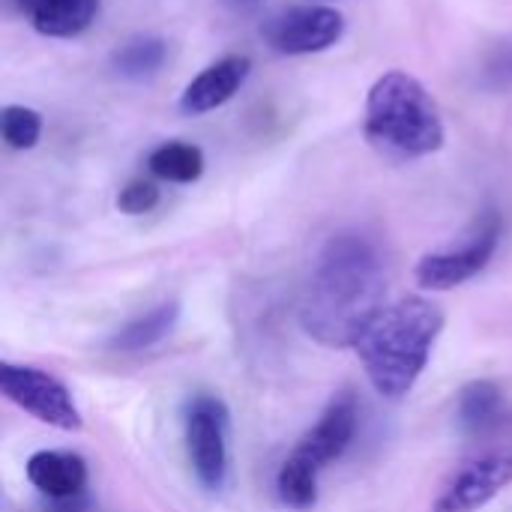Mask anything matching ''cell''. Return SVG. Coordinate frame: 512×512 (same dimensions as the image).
I'll return each instance as SVG.
<instances>
[{"label":"cell","mask_w":512,"mask_h":512,"mask_svg":"<svg viewBox=\"0 0 512 512\" xmlns=\"http://www.w3.org/2000/svg\"><path fill=\"white\" fill-rule=\"evenodd\" d=\"M384 291L378 246L357 231L336 234L315 261L300 303V324L327 348H354L384 309Z\"/></svg>","instance_id":"6da1fadb"},{"label":"cell","mask_w":512,"mask_h":512,"mask_svg":"<svg viewBox=\"0 0 512 512\" xmlns=\"http://www.w3.org/2000/svg\"><path fill=\"white\" fill-rule=\"evenodd\" d=\"M441 330L444 312L426 297H405L384 306L354 345L369 384L384 399L408 396L429 366Z\"/></svg>","instance_id":"7a4b0ae2"},{"label":"cell","mask_w":512,"mask_h":512,"mask_svg":"<svg viewBox=\"0 0 512 512\" xmlns=\"http://www.w3.org/2000/svg\"><path fill=\"white\" fill-rule=\"evenodd\" d=\"M363 129L381 153L399 159L438 153L447 138L435 99L408 72H387L372 84Z\"/></svg>","instance_id":"3957f363"},{"label":"cell","mask_w":512,"mask_h":512,"mask_svg":"<svg viewBox=\"0 0 512 512\" xmlns=\"http://www.w3.org/2000/svg\"><path fill=\"white\" fill-rule=\"evenodd\" d=\"M360 426V402L351 390H342L330 399L318 423L300 438L291 456L282 462L276 474V495L285 507L306 512L318 501V474L342 459L357 438Z\"/></svg>","instance_id":"277c9868"},{"label":"cell","mask_w":512,"mask_h":512,"mask_svg":"<svg viewBox=\"0 0 512 512\" xmlns=\"http://www.w3.org/2000/svg\"><path fill=\"white\" fill-rule=\"evenodd\" d=\"M501 234H504L501 213L495 207L483 210L456 246H447V249H438V252H429L420 258V264L414 270L420 288L450 291L456 285H465L468 279H474L477 273H483L489 267V261L495 258V252L501 246Z\"/></svg>","instance_id":"5b68a950"},{"label":"cell","mask_w":512,"mask_h":512,"mask_svg":"<svg viewBox=\"0 0 512 512\" xmlns=\"http://www.w3.org/2000/svg\"><path fill=\"white\" fill-rule=\"evenodd\" d=\"M183 435L189 465L207 492H219L228 483V435L231 414L219 396L195 393L183 411Z\"/></svg>","instance_id":"8992f818"},{"label":"cell","mask_w":512,"mask_h":512,"mask_svg":"<svg viewBox=\"0 0 512 512\" xmlns=\"http://www.w3.org/2000/svg\"><path fill=\"white\" fill-rule=\"evenodd\" d=\"M0 390L12 405H18L39 423H48L60 432H78L84 426L81 411H78L72 393L66 390V384L42 369L3 360L0 363Z\"/></svg>","instance_id":"52a82bcc"},{"label":"cell","mask_w":512,"mask_h":512,"mask_svg":"<svg viewBox=\"0 0 512 512\" xmlns=\"http://www.w3.org/2000/svg\"><path fill=\"white\" fill-rule=\"evenodd\" d=\"M512 483V444L483 447L444 483L432 512H477Z\"/></svg>","instance_id":"ba28073f"},{"label":"cell","mask_w":512,"mask_h":512,"mask_svg":"<svg viewBox=\"0 0 512 512\" xmlns=\"http://www.w3.org/2000/svg\"><path fill=\"white\" fill-rule=\"evenodd\" d=\"M261 36L276 54L285 57L321 54L345 36V18L333 6H288L264 21Z\"/></svg>","instance_id":"9c48e42d"},{"label":"cell","mask_w":512,"mask_h":512,"mask_svg":"<svg viewBox=\"0 0 512 512\" xmlns=\"http://www.w3.org/2000/svg\"><path fill=\"white\" fill-rule=\"evenodd\" d=\"M249 72H252V60L243 54H228V57L210 63L204 72H198L186 84V90L180 96V111L189 117H201L207 111L222 108L246 84Z\"/></svg>","instance_id":"30bf717a"},{"label":"cell","mask_w":512,"mask_h":512,"mask_svg":"<svg viewBox=\"0 0 512 512\" xmlns=\"http://www.w3.org/2000/svg\"><path fill=\"white\" fill-rule=\"evenodd\" d=\"M27 480L48 501L69 507L87 492V462L78 453L39 450L27 459Z\"/></svg>","instance_id":"8fae6325"},{"label":"cell","mask_w":512,"mask_h":512,"mask_svg":"<svg viewBox=\"0 0 512 512\" xmlns=\"http://www.w3.org/2000/svg\"><path fill=\"white\" fill-rule=\"evenodd\" d=\"M102 0H33L27 21L51 39H72L93 27Z\"/></svg>","instance_id":"7c38bea8"},{"label":"cell","mask_w":512,"mask_h":512,"mask_svg":"<svg viewBox=\"0 0 512 512\" xmlns=\"http://www.w3.org/2000/svg\"><path fill=\"white\" fill-rule=\"evenodd\" d=\"M177 318H180V303L177 300H165L159 306H153L150 312L132 318L129 324H123L114 336H111V348L120 351V354H138V351H147L153 345H159L174 327H177Z\"/></svg>","instance_id":"4fadbf2b"},{"label":"cell","mask_w":512,"mask_h":512,"mask_svg":"<svg viewBox=\"0 0 512 512\" xmlns=\"http://www.w3.org/2000/svg\"><path fill=\"white\" fill-rule=\"evenodd\" d=\"M168 60V42L162 36H132L111 54V69L123 81H147Z\"/></svg>","instance_id":"5bb4252c"},{"label":"cell","mask_w":512,"mask_h":512,"mask_svg":"<svg viewBox=\"0 0 512 512\" xmlns=\"http://www.w3.org/2000/svg\"><path fill=\"white\" fill-rule=\"evenodd\" d=\"M147 168L168 183H195L204 174V153L186 141H165L147 156Z\"/></svg>","instance_id":"9a60e30c"},{"label":"cell","mask_w":512,"mask_h":512,"mask_svg":"<svg viewBox=\"0 0 512 512\" xmlns=\"http://www.w3.org/2000/svg\"><path fill=\"white\" fill-rule=\"evenodd\" d=\"M0 135L12 150H30L42 135V114L27 105H6L0 111Z\"/></svg>","instance_id":"2e32d148"},{"label":"cell","mask_w":512,"mask_h":512,"mask_svg":"<svg viewBox=\"0 0 512 512\" xmlns=\"http://www.w3.org/2000/svg\"><path fill=\"white\" fill-rule=\"evenodd\" d=\"M156 204H159V186H156L153 180H144V177L129 180V183L120 189V195H117V207H120V213H126V216H144V213H150Z\"/></svg>","instance_id":"e0dca14e"},{"label":"cell","mask_w":512,"mask_h":512,"mask_svg":"<svg viewBox=\"0 0 512 512\" xmlns=\"http://www.w3.org/2000/svg\"><path fill=\"white\" fill-rule=\"evenodd\" d=\"M483 84L489 90H512V39L498 42L483 63Z\"/></svg>","instance_id":"ac0fdd59"},{"label":"cell","mask_w":512,"mask_h":512,"mask_svg":"<svg viewBox=\"0 0 512 512\" xmlns=\"http://www.w3.org/2000/svg\"><path fill=\"white\" fill-rule=\"evenodd\" d=\"M228 9H234V12H252L261 0H222Z\"/></svg>","instance_id":"d6986e66"},{"label":"cell","mask_w":512,"mask_h":512,"mask_svg":"<svg viewBox=\"0 0 512 512\" xmlns=\"http://www.w3.org/2000/svg\"><path fill=\"white\" fill-rule=\"evenodd\" d=\"M6 3V9H12V12H18V15H24L27 18V12H30V3L33 0H3Z\"/></svg>","instance_id":"ffe728a7"}]
</instances>
